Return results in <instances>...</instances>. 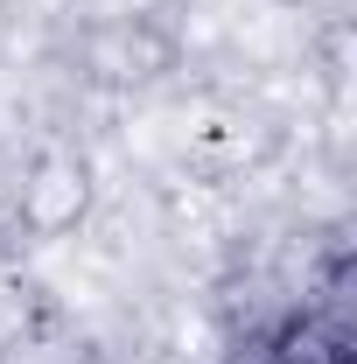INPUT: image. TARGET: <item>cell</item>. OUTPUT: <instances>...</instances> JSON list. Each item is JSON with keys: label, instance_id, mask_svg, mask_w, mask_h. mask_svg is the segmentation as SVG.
Returning <instances> with one entry per match:
<instances>
[{"label": "cell", "instance_id": "obj_1", "mask_svg": "<svg viewBox=\"0 0 357 364\" xmlns=\"http://www.w3.org/2000/svg\"><path fill=\"white\" fill-rule=\"evenodd\" d=\"M14 218L36 245H56L91 218V161L78 147H36L28 168H21V196H14Z\"/></svg>", "mask_w": 357, "mask_h": 364}, {"label": "cell", "instance_id": "obj_2", "mask_svg": "<svg viewBox=\"0 0 357 364\" xmlns=\"http://www.w3.org/2000/svg\"><path fill=\"white\" fill-rule=\"evenodd\" d=\"M78 63H85L91 85L134 91V85H154V77L176 70V36H169L154 14H112V21H91L85 28Z\"/></svg>", "mask_w": 357, "mask_h": 364}]
</instances>
